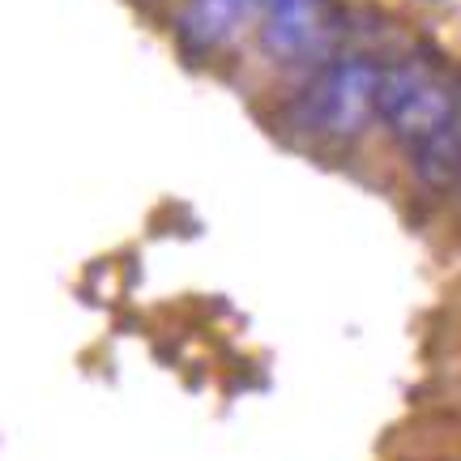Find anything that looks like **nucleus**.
I'll return each instance as SVG.
<instances>
[{
	"label": "nucleus",
	"mask_w": 461,
	"mask_h": 461,
	"mask_svg": "<svg viewBox=\"0 0 461 461\" xmlns=\"http://www.w3.org/2000/svg\"><path fill=\"white\" fill-rule=\"evenodd\" d=\"M376 115L389 124L397 146L414 154L453 120V73L428 56H402L380 68Z\"/></svg>",
	"instance_id": "f257e3e1"
},
{
	"label": "nucleus",
	"mask_w": 461,
	"mask_h": 461,
	"mask_svg": "<svg viewBox=\"0 0 461 461\" xmlns=\"http://www.w3.org/2000/svg\"><path fill=\"white\" fill-rule=\"evenodd\" d=\"M380 68L367 56L333 60L312 77L295 103V124L321 141H355L376 115Z\"/></svg>",
	"instance_id": "f03ea898"
},
{
	"label": "nucleus",
	"mask_w": 461,
	"mask_h": 461,
	"mask_svg": "<svg viewBox=\"0 0 461 461\" xmlns=\"http://www.w3.org/2000/svg\"><path fill=\"white\" fill-rule=\"evenodd\" d=\"M338 34V9L330 0H278L269 5L261 26V48L274 60H303L312 51H325Z\"/></svg>",
	"instance_id": "7ed1b4c3"
},
{
	"label": "nucleus",
	"mask_w": 461,
	"mask_h": 461,
	"mask_svg": "<svg viewBox=\"0 0 461 461\" xmlns=\"http://www.w3.org/2000/svg\"><path fill=\"white\" fill-rule=\"evenodd\" d=\"M252 0H188L176 17V31H180V43L188 51H218L227 48L235 34L248 26L252 17Z\"/></svg>",
	"instance_id": "20e7f679"
},
{
	"label": "nucleus",
	"mask_w": 461,
	"mask_h": 461,
	"mask_svg": "<svg viewBox=\"0 0 461 461\" xmlns=\"http://www.w3.org/2000/svg\"><path fill=\"white\" fill-rule=\"evenodd\" d=\"M453 188H457V201H461V176H457V180H453Z\"/></svg>",
	"instance_id": "39448f33"
},
{
	"label": "nucleus",
	"mask_w": 461,
	"mask_h": 461,
	"mask_svg": "<svg viewBox=\"0 0 461 461\" xmlns=\"http://www.w3.org/2000/svg\"><path fill=\"white\" fill-rule=\"evenodd\" d=\"M252 5H278V0H252Z\"/></svg>",
	"instance_id": "423d86ee"
}]
</instances>
